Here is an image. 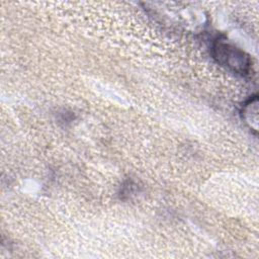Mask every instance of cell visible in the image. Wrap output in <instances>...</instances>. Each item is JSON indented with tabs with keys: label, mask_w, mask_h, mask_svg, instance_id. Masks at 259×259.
<instances>
[{
	"label": "cell",
	"mask_w": 259,
	"mask_h": 259,
	"mask_svg": "<svg viewBox=\"0 0 259 259\" xmlns=\"http://www.w3.org/2000/svg\"><path fill=\"white\" fill-rule=\"evenodd\" d=\"M212 56L220 65L234 73L246 75L250 71L251 61L249 56L229 42L223 40L215 41L212 46Z\"/></svg>",
	"instance_id": "6da1fadb"
},
{
	"label": "cell",
	"mask_w": 259,
	"mask_h": 259,
	"mask_svg": "<svg viewBox=\"0 0 259 259\" xmlns=\"http://www.w3.org/2000/svg\"><path fill=\"white\" fill-rule=\"evenodd\" d=\"M259 102L258 96H252L243 105L241 115L244 122L255 133L258 132V121H259Z\"/></svg>",
	"instance_id": "7a4b0ae2"
}]
</instances>
